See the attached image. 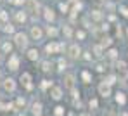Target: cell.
Here are the masks:
<instances>
[{"label":"cell","instance_id":"52a82bcc","mask_svg":"<svg viewBox=\"0 0 128 116\" xmlns=\"http://www.w3.org/2000/svg\"><path fill=\"white\" fill-rule=\"evenodd\" d=\"M43 36V31L40 30V26H33L31 28V38L33 40H42Z\"/></svg>","mask_w":128,"mask_h":116},{"label":"cell","instance_id":"4fadbf2b","mask_svg":"<svg viewBox=\"0 0 128 116\" xmlns=\"http://www.w3.org/2000/svg\"><path fill=\"white\" fill-rule=\"evenodd\" d=\"M99 44L104 47V48H109V47H112V36H109V35L106 36V35H104V36H102V40H100Z\"/></svg>","mask_w":128,"mask_h":116},{"label":"cell","instance_id":"ba28073f","mask_svg":"<svg viewBox=\"0 0 128 116\" xmlns=\"http://www.w3.org/2000/svg\"><path fill=\"white\" fill-rule=\"evenodd\" d=\"M43 18H45L47 23H52V21L56 19V14H54L52 9H43Z\"/></svg>","mask_w":128,"mask_h":116},{"label":"cell","instance_id":"d6a6232c","mask_svg":"<svg viewBox=\"0 0 128 116\" xmlns=\"http://www.w3.org/2000/svg\"><path fill=\"white\" fill-rule=\"evenodd\" d=\"M48 87H52V82H48V80H43L42 88H48Z\"/></svg>","mask_w":128,"mask_h":116},{"label":"cell","instance_id":"603a6c76","mask_svg":"<svg viewBox=\"0 0 128 116\" xmlns=\"http://www.w3.org/2000/svg\"><path fill=\"white\" fill-rule=\"evenodd\" d=\"M118 12H120V14L123 16V18H128V7H126V5H120Z\"/></svg>","mask_w":128,"mask_h":116},{"label":"cell","instance_id":"d590c367","mask_svg":"<svg viewBox=\"0 0 128 116\" xmlns=\"http://www.w3.org/2000/svg\"><path fill=\"white\" fill-rule=\"evenodd\" d=\"M83 54H85V56H83L85 61H90V59H92V54H90V52H83Z\"/></svg>","mask_w":128,"mask_h":116},{"label":"cell","instance_id":"5bb4252c","mask_svg":"<svg viewBox=\"0 0 128 116\" xmlns=\"http://www.w3.org/2000/svg\"><path fill=\"white\" fill-rule=\"evenodd\" d=\"M18 66H19V57L18 56H10V59H9V70H18Z\"/></svg>","mask_w":128,"mask_h":116},{"label":"cell","instance_id":"9a60e30c","mask_svg":"<svg viewBox=\"0 0 128 116\" xmlns=\"http://www.w3.org/2000/svg\"><path fill=\"white\" fill-rule=\"evenodd\" d=\"M50 95H52V99L59 100V99L62 97V88H59V87H54V88L50 90Z\"/></svg>","mask_w":128,"mask_h":116},{"label":"cell","instance_id":"8d00e7d4","mask_svg":"<svg viewBox=\"0 0 128 116\" xmlns=\"http://www.w3.org/2000/svg\"><path fill=\"white\" fill-rule=\"evenodd\" d=\"M59 70H61V71H62V70H66V62H64L62 59L59 61Z\"/></svg>","mask_w":128,"mask_h":116},{"label":"cell","instance_id":"83f0119b","mask_svg":"<svg viewBox=\"0 0 128 116\" xmlns=\"http://www.w3.org/2000/svg\"><path fill=\"white\" fill-rule=\"evenodd\" d=\"M4 31H5V33H12V31H14V26L9 24V23H5L4 24Z\"/></svg>","mask_w":128,"mask_h":116},{"label":"cell","instance_id":"74e56055","mask_svg":"<svg viewBox=\"0 0 128 116\" xmlns=\"http://www.w3.org/2000/svg\"><path fill=\"white\" fill-rule=\"evenodd\" d=\"M10 2H12V4H16V5H22L26 0H10Z\"/></svg>","mask_w":128,"mask_h":116},{"label":"cell","instance_id":"277c9868","mask_svg":"<svg viewBox=\"0 0 128 116\" xmlns=\"http://www.w3.org/2000/svg\"><path fill=\"white\" fill-rule=\"evenodd\" d=\"M106 57L107 59H111V61H118L120 59V52H118V48L116 47H109L106 50Z\"/></svg>","mask_w":128,"mask_h":116},{"label":"cell","instance_id":"484cf974","mask_svg":"<svg viewBox=\"0 0 128 116\" xmlns=\"http://www.w3.org/2000/svg\"><path fill=\"white\" fill-rule=\"evenodd\" d=\"M2 50H4V52H10V50H12V44H10V42H4Z\"/></svg>","mask_w":128,"mask_h":116},{"label":"cell","instance_id":"7a4b0ae2","mask_svg":"<svg viewBox=\"0 0 128 116\" xmlns=\"http://www.w3.org/2000/svg\"><path fill=\"white\" fill-rule=\"evenodd\" d=\"M14 40H16V45L19 47V48H26V45H28V38H26L24 33H16Z\"/></svg>","mask_w":128,"mask_h":116},{"label":"cell","instance_id":"ac0fdd59","mask_svg":"<svg viewBox=\"0 0 128 116\" xmlns=\"http://www.w3.org/2000/svg\"><path fill=\"white\" fill-rule=\"evenodd\" d=\"M28 59L30 61H36L38 59V50L36 48H30L28 50Z\"/></svg>","mask_w":128,"mask_h":116},{"label":"cell","instance_id":"f546056e","mask_svg":"<svg viewBox=\"0 0 128 116\" xmlns=\"http://www.w3.org/2000/svg\"><path fill=\"white\" fill-rule=\"evenodd\" d=\"M59 9L62 10L64 14H68V12H69V5H68V4H61V5H59Z\"/></svg>","mask_w":128,"mask_h":116},{"label":"cell","instance_id":"60d3db41","mask_svg":"<svg viewBox=\"0 0 128 116\" xmlns=\"http://www.w3.org/2000/svg\"><path fill=\"white\" fill-rule=\"evenodd\" d=\"M125 40H128V28L125 30Z\"/></svg>","mask_w":128,"mask_h":116},{"label":"cell","instance_id":"3957f363","mask_svg":"<svg viewBox=\"0 0 128 116\" xmlns=\"http://www.w3.org/2000/svg\"><path fill=\"white\" fill-rule=\"evenodd\" d=\"M62 48H64V44H61V42H59V44H57V42H52V44H48V45L45 47V50H47L48 54H56V52H61Z\"/></svg>","mask_w":128,"mask_h":116},{"label":"cell","instance_id":"30bf717a","mask_svg":"<svg viewBox=\"0 0 128 116\" xmlns=\"http://www.w3.org/2000/svg\"><path fill=\"white\" fill-rule=\"evenodd\" d=\"M116 104L118 106H125L126 104V95H125V92H116Z\"/></svg>","mask_w":128,"mask_h":116},{"label":"cell","instance_id":"f1b7e54d","mask_svg":"<svg viewBox=\"0 0 128 116\" xmlns=\"http://www.w3.org/2000/svg\"><path fill=\"white\" fill-rule=\"evenodd\" d=\"M114 82H116V76H114V74H109V76L106 78V83H107V85H112Z\"/></svg>","mask_w":128,"mask_h":116},{"label":"cell","instance_id":"cb8c5ba5","mask_svg":"<svg viewBox=\"0 0 128 116\" xmlns=\"http://www.w3.org/2000/svg\"><path fill=\"white\" fill-rule=\"evenodd\" d=\"M73 80H74L73 74H68V76H66V87H68V88H73Z\"/></svg>","mask_w":128,"mask_h":116},{"label":"cell","instance_id":"d6986e66","mask_svg":"<svg viewBox=\"0 0 128 116\" xmlns=\"http://www.w3.org/2000/svg\"><path fill=\"white\" fill-rule=\"evenodd\" d=\"M74 36H76L78 40H85L86 38V31L85 30H76V31H74Z\"/></svg>","mask_w":128,"mask_h":116},{"label":"cell","instance_id":"2e32d148","mask_svg":"<svg viewBox=\"0 0 128 116\" xmlns=\"http://www.w3.org/2000/svg\"><path fill=\"white\" fill-rule=\"evenodd\" d=\"M21 82L26 85V87H28V88H33V85L30 83V82H31V74H30V73H24V74H21Z\"/></svg>","mask_w":128,"mask_h":116},{"label":"cell","instance_id":"7c38bea8","mask_svg":"<svg viewBox=\"0 0 128 116\" xmlns=\"http://www.w3.org/2000/svg\"><path fill=\"white\" fill-rule=\"evenodd\" d=\"M92 50H94V56H95V57H102V56L106 54V52H104V47L100 45V44H95Z\"/></svg>","mask_w":128,"mask_h":116},{"label":"cell","instance_id":"4dcf8cb0","mask_svg":"<svg viewBox=\"0 0 128 116\" xmlns=\"http://www.w3.org/2000/svg\"><path fill=\"white\" fill-rule=\"evenodd\" d=\"M54 113H56V116H62V114H64V108H61V106H57Z\"/></svg>","mask_w":128,"mask_h":116},{"label":"cell","instance_id":"ffe728a7","mask_svg":"<svg viewBox=\"0 0 128 116\" xmlns=\"http://www.w3.org/2000/svg\"><path fill=\"white\" fill-rule=\"evenodd\" d=\"M33 114H36V116L42 114V104L40 102H35L33 104Z\"/></svg>","mask_w":128,"mask_h":116},{"label":"cell","instance_id":"ab89813d","mask_svg":"<svg viewBox=\"0 0 128 116\" xmlns=\"http://www.w3.org/2000/svg\"><path fill=\"white\" fill-rule=\"evenodd\" d=\"M18 106H24V99H22V97L18 99Z\"/></svg>","mask_w":128,"mask_h":116},{"label":"cell","instance_id":"f35d334b","mask_svg":"<svg viewBox=\"0 0 128 116\" xmlns=\"http://www.w3.org/2000/svg\"><path fill=\"white\" fill-rule=\"evenodd\" d=\"M90 108H94V109L97 108V100H95V99H94V100H90Z\"/></svg>","mask_w":128,"mask_h":116},{"label":"cell","instance_id":"1f68e13d","mask_svg":"<svg viewBox=\"0 0 128 116\" xmlns=\"http://www.w3.org/2000/svg\"><path fill=\"white\" fill-rule=\"evenodd\" d=\"M100 26H102V28H100V30H102V31H104V33H107V31H109V30H111V26H109V23H102V24H100Z\"/></svg>","mask_w":128,"mask_h":116},{"label":"cell","instance_id":"7402d4cb","mask_svg":"<svg viewBox=\"0 0 128 116\" xmlns=\"http://www.w3.org/2000/svg\"><path fill=\"white\" fill-rule=\"evenodd\" d=\"M82 78H83L85 83H90V82H92V74H90L88 71H82Z\"/></svg>","mask_w":128,"mask_h":116},{"label":"cell","instance_id":"b9f144b4","mask_svg":"<svg viewBox=\"0 0 128 116\" xmlns=\"http://www.w3.org/2000/svg\"><path fill=\"white\" fill-rule=\"evenodd\" d=\"M100 2H106V0H100Z\"/></svg>","mask_w":128,"mask_h":116},{"label":"cell","instance_id":"4316f807","mask_svg":"<svg viewBox=\"0 0 128 116\" xmlns=\"http://www.w3.org/2000/svg\"><path fill=\"white\" fill-rule=\"evenodd\" d=\"M16 19H18L19 23H24V21H26V14H24V12H18V14H16Z\"/></svg>","mask_w":128,"mask_h":116},{"label":"cell","instance_id":"e0dca14e","mask_svg":"<svg viewBox=\"0 0 128 116\" xmlns=\"http://www.w3.org/2000/svg\"><path fill=\"white\" fill-rule=\"evenodd\" d=\"M47 35H48L50 38H56V36L59 35V30L54 28V26H47Z\"/></svg>","mask_w":128,"mask_h":116},{"label":"cell","instance_id":"d4e9b609","mask_svg":"<svg viewBox=\"0 0 128 116\" xmlns=\"http://www.w3.org/2000/svg\"><path fill=\"white\" fill-rule=\"evenodd\" d=\"M116 66H118L120 71H126V62H125V61H120V59H118V61H116Z\"/></svg>","mask_w":128,"mask_h":116},{"label":"cell","instance_id":"6da1fadb","mask_svg":"<svg viewBox=\"0 0 128 116\" xmlns=\"http://www.w3.org/2000/svg\"><path fill=\"white\" fill-rule=\"evenodd\" d=\"M68 56H69L71 59H78V57H82V48L78 47V44L69 45V48H68Z\"/></svg>","mask_w":128,"mask_h":116},{"label":"cell","instance_id":"5b68a950","mask_svg":"<svg viewBox=\"0 0 128 116\" xmlns=\"http://www.w3.org/2000/svg\"><path fill=\"white\" fill-rule=\"evenodd\" d=\"M106 18V14L102 12V10H99V9H94L92 12H90V19L92 21H102Z\"/></svg>","mask_w":128,"mask_h":116},{"label":"cell","instance_id":"8fae6325","mask_svg":"<svg viewBox=\"0 0 128 116\" xmlns=\"http://www.w3.org/2000/svg\"><path fill=\"white\" fill-rule=\"evenodd\" d=\"M4 88H5L7 92H12V90L16 88V83H14V80H12V78H7V80H4Z\"/></svg>","mask_w":128,"mask_h":116},{"label":"cell","instance_id":"9c48e42d","mask_svg":"<svg viewBox=\"0 0 128 116\" xmlns=\"http://www.w3.org/2000/svg\"><path fill=\"white\" fill-rule=\"evenodd\" d=\"M28 9H30V12L36 14V12L40 10V4H38L36 0H28Z\"/></svg>","mask_w":128,"mask_h":116},{"label":"cell","instance_id":"44dd1931","mask_svg":"<svg viewBox=\"0 0 128 116\" xmlns=\"http://www.w3.org/2000/svg\"><path fill=\"white\" fill-rule=\"evenodd\" d=\"M62 35L66 38H71L73 36V30H71V26H64L62 28Z\"/></svg>","mask_w":128,"mask_h":116},{"label":"cell","instance_id":"836d02e7","mask_svg":"<svg viewBox=\"0 0 128 116\" xmlns=\"http://www.w3.org/2000/svg\"><path fill=\"white\" fill-rule=\"evenodd\" d=\"M0 21H7V12L5 10H0Z\"/></svg>","mask_w":128,"mask_h":116},{"label":"cell","instance_id":"7bdbcfd3","mask_svg":"<svg viewBox=\"0 0 128 116\" xmlns=\"http://www.w3.org/2000/svg\"><path fill=\"white\" fill-rule=\"evenodd\" d=\"M21 116H22V114H21Z\"/></svg>","mask_w":128,"mask_h":116},{"label":"cell","instance_id":"8992f818","mask_svg":"<svg viewBox=\"0 0 128 116\" xmlns=\"http://www.w3.org/2000/svg\"><path fill=\"white\" fill-rule=\"evenodd\" d=\"M99 94H100L102 97H109V95H111V85H107L106 82H102V83L99 85Z\"/></svg>","mask_w":128,"mask_h":116},{"label":"cell","instance_id":"e575fe53","mask_svg":"<svg viewBox=\"0 0 128 116\" xmlns=\"http://www.w3.org/2000/svg\"><path fill=\"white\" fill-rule=\"evenodd\" d=\"M42 70H43V71H50V64H48L47 61H45V62L42 64Z\"/></svg>","mask_w":128,"mask_h":116}]
</instances>
